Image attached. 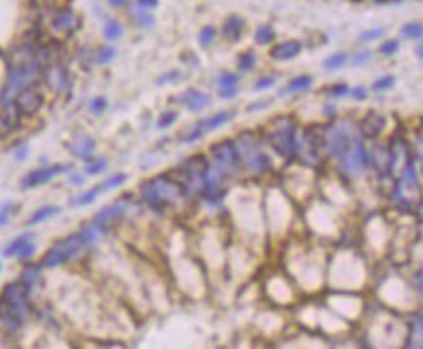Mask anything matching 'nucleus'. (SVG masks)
<instances>
[{
	"instance_id": "f257e3e1",
	"label": "nucleus",
	"mask_w": 423,
	"mask_h": 349,
	"mask_svg": "<svg viewBox=\"0 0 423 349\" xmlns=\"http://www.w3.org/2000/svg\"><path fill=\"white\" fill-rule=\"evenodd\" d=\"M141 193L148 207L162 213L184 195L185 189L174 178V174H162L144 182L141 187Z\"/></svg>"
},
{
	"instance_id": "f03ea898",
	"label": "nucleus",
	"mask_w": 423,
	"mask_h": 349,
	"mask_svg": "<svg viewBox=\"0 0 423 349\" xmlns=\"http://www.w3.org/2000/svg\"><path fill=\"white\" fill-rule=\"evenodd\" d=\"M322 263L324 260L318 258V250L312 248L301 246L298 256H289V269L306 291H316L322 285Z\"/></svg>"
},
{
	"instance_id": "7ed1b4c3",
	"label": "nucleus",
	"mask_w": 423,
	"mask_h": 349,
	"mask_svg": "<svg viewBox=\"0 0 423 349\" xmlns=\"http://www.w3.org/2000/svg\"><path fill=\"white\" fill-rule=\"evenodd\" d=\"M363 260H359L353 252H337L332 260V283H336V287L347 289V277H351V287L357 289L361 287V281L357 279L363 277Z\"/></svg>"
},
{
	"instance_id": "20e7f679",
	"label": "nucleus",
	"mask_w": 423,
	"mask_h": 349,
	"mask_svg": "<svg viewBox=\"0 0 423 349\" xmlns=\"http://www.w3.org/2000/svg\"><path fill=\"white\" fill-rule=\"evenodd\" d=\"M271 123V121H269ZM265 141L277 156H293L296 146V127L289 119H275L269 125Z\"/></svg>"
},
{
	"instance_id": "39448f33",
	"label": "nucleus",
	"mask_w": 423,
	"mask_h": 349,
	"mask_svg": "<svg viewBox=\"0 0 423 349\" xmlns=\"http://www.w3.org/2000/svg\"><path fill=\"white\" fill-rule=\"evenodd\" d=\"M211 156L215 160V168L222 176L236 174L242 166L238 153V144L232 139H222V141L211 144Z\"/></svg>"
},
{
	"instance_id": "423d86ee",
	"label": "nucleus",
	"mask_w": 423,
	"mask_h": 349,
	"mask_svg": "<svg viewBox=\"0 0 423 349\" xmlns=\"http://www.w3.org/2000/svg\"><path fill=\"white\" fill-rule=\"evenodd\" d=\"M267 215H269V227L273 232H285L291 217H293V209L289 203V197L287 193L281 191H273L269 199H267Z\"/></svg>"
},
{
	"instance_id": "0eeeda50",
	"label": "nucleus",
	"mask_w": 423,
	"mask_h": 349,
	"mask_svg": "<svg viewBox=\"0 0 423 349\" xmlns=\"http://www.w3.org/2000/svg\"><path fill=\"white\" fill-rule=\"evenodd\" d=\"M306 220L316 234H332V232L336 234V211L328 207L324 201H320V203L312 205V209H308Z\"/></svg>"
},
{
	"instance_id": "6e6552de",
	"label": "nucleus",
	"mask_w": 423,
	"mask_h": 349,
	"mask_svg": "<svg viewBox=\"0 0 423 349\" xmlns=\"http://www.w3.org/2000/svg\"><path fill=\"white\" fill-rule=\"evenodd\" d=\"M80 246H82V242H80V238H78V234L68 236V238H65V240H61V242H57L53 248L43 256L41 265H43V267H57V265H61V263L68 262L74 254H78Z\"/></svg>"
},
{
	"instance_id": "1a4fd4ad",
	"label": "nucleus",
	"mask_w": 423,
	"mask_h": 349,
	"mask_svg": "<svg viewBox=\"0 0 423 349\" xmlns=\"http://www.w3.org/2000/svg\"><path fill=\"white\" fill-rule=\"evenodd\" d=\"M12 102H14V106L18 108V111L22 115H33V113H37L41 109V106H43V94L37 88L26 86L14 96Z\"/></svg>"
},
{
	"instance_id": "9d476101",
	"label": "nucleus",
	"mask_w": 423,
	"mask_h": 349,
	"mask_svg": "<svg viewBox=\"0 0 423 349\" xmlns=\"http://www.w3.org/2000/svg\"><path fill=\"white\" fill-rule=\"evenodd\" d=\"M328 301L332 305V312L334 314H341V316L347 318L359 316L361 306H363V301L357 295H353V293H336V295L330 296Z\"/></svg>"
},
{
	"instance_id": "9b49d317",
	"label": "nucleus",
	"mask_w": 423,
	"mask_h": 349,
	"mask_svg": "<svg viewBox=\"0 0 423 349\" xmlns=\"http://www.w3.org/2000/svg\"><path fill=\"white\" fill-rule=\"evenodd\" d=\"M68 170V166L65 164H55V166H47V168H37V170H32L30 174L23 176L22 180V187L23 189H30V187H37L49 182L51 178H55L57 174H63Z\"/></svg>"
},
{
	"instance_id": "f8f14e48",
	"label": "nucleus",
	"mask_w": 423,
	"mask_h": 349,
	"mask_svg": "<svg viewBox=\"0 0 423 349\" xmlns=\"http://www.w3.org/2000/svg\"><path fill=\"white\" fill-rule=\"evenodd\" d=\"M384 125H386L384 115H380L379 111L370 109L363 115V119L359 121V131L365 139H379L380 133L384 131Z\"/></svg>"
},
{
	"instance_id": "ddd939ff",
	"label": "nucleus",
	"mask_w": 423,
	"mask_h": 349,
	"mask_svg": "<svg viewBox=\"0 0 423 349\" xmlns=\"http://www.w3.org/2000/svg\"><path fill=\"white\" fill-rule=\"evenodd\" d=\"M33 252H35V246H33L32 234H22L18 236L16 240H12L8 244V248L2 252L6 258H18V260H28L32 258Z\"/></svg>"
},
{
	"instance_id": "4468645a",
	"label": "nucleus",
	"mask_w": 423,
	"mask_h": 349,
	"mask_svg": "<svg viewBox=\"0 0 423 349\" xmlns=\"http://www.w3.org/2000/svg\"><path fill=\"white\" fill-rule=\"evenodd\" d=\"M267 289H269V296L279 305H287V303L294 301L293 289L285 277H271V281L267 283Z\"/></svg>"
},
{
	"instance_id": "2eb2a0df",
	"label": "nucleus",
	"mask_w": 423,
	"mask_h": 349,
	"mask_svg": "<svg viewBox=\"0 0 423 349\" xmlns=\"http://www.w3.org/2000/svg\"><path fill=\"white\" fill-rule=\"evenodd\" d=\"M45 82L49 84V88H53L55 92H65L68 88V72L65 66L51 63L45 66Z\"/></svg>"
},
{
	"instance_id": "dca6fc26",
	"label": "nucleus",
	"mask_w": 423,
	"mask_h": 349,
	"mask_svg": "<svg viewBox=\"0 0 423 349\" xmlns=\"http://www.w3.org/2000/svg\"><path fill=\"white\" fill-rule=\"evenodd\" d=\"M76 22L78 20H76L74 12L68 10V8H63V10H59L53 16V20H51V32L57 33V35H68L76 28Z\"/></svg>"
},
{
	"instance_id": "f3484780",
	"label": "nucleus",
	"mask_w": 423,
	"mask_h": 349,
	"mask_svg": "<svg viewBox=\"0 0 423 349\" xmlns=\"http://www.w3.org/2000/svg\"><path fill=\"white\" fill-rule=\"evenodd\" d=\"M123 217H125V205L123 203H113V205H108V207L99 211L94 218V225H98L99 229L106 232L113 222H117Z\"/></svg>"
},
{
	"instance_id": "a211bd4d",
	"label": "nucleus",
	"mask_w": 423,
	"mask_h": 349,
	"mask_svg": "<svg viewBox=\"0 0 423 349\" xmlns=\"http://www.w3.org/2000/svg\"><path fill=\"white\" fill-rule=\"evenodd\" d=\"M301 51H303V43L296 39H289V41L273 45L269 49V57L273 61H291L294 57H298Z\"/></svg>"
},
{
	"instance_id": "6ab92c4d",
	"label": "nucleus",
	"mask_w": 423,
	"mask_h": 349,
	"mask_svg": "<svg viewBox=\"0 0 423 349\" xmlns=\"http://www.w3.org/2000/svg\"><path fill=\"white\" fill-rule=\"evenodd\" d=\"M174 102L182 104V106H185V108L191 109V111H201L203 108L209 106L211 98L207 94H203V92H199V90H187L182 96H176Z\"/></svg>"
},
{
	"instance_id": "aec40b11",
	"label": "nucleus",
	"mask_w": 423,
	"mask_h": 349,
	"mask_svg": "<svg viewBox=\"0 0 423 349\" xmlns=\"http://www.w3.org/2000/svg\"><path fill=\"white\" fill-rule=\"evenodd\" d=\"M244 33V20L240 16H230L222 23V35L228 41H236Z\"/></svg>"
},
{
	"instance_id": "412c9836",
	"label": "nucleus",
	"mask_w": 423,
	"mask_h": 349,
	"mask_svg": "<svg viewBox=\"0 0 423 349\" xmlns=\"http://www.w3.org/2000/svg\"><path fill=\"white\" fill-rule=\"evenodd\" d=\"M70 151L78 156V158H86L90 160L92 158V153H94V141L90 137H78L74 139V142L70 144Z\"/></svg>"
},
{
	"instance_id": "4be33fe9",
	"label": "nucleus",
	"mask_w": 423,
	"mask_h": 349,
	"mask_svg": "<svg viewBox=\"0 0 423 349\" xmlns=\"http://www.w3.org/2000/svg\"><path fill=\"white\" fill-rule=\"evenodd\" d=\"M230 117H232V113L230 111H218V113H215L213 117H209V119L201 121V127H203V131H215V129H218V127H222V125H227L228 121H230Z\"/></svg>"
},
{
	"instance_id": "5701e85b",
	"label": "nucleus",
	"mask_w": 423,
	"mask_h": 349,
	"mask_svg": "<svg viewBox=\"0 0 423 349\" xmlns=\"http://www.w3.org/2000/svg\"><path fill=\"white\" fill-rule=\"evenodd\" d=\"M312 86V78L306 77V74H303V77H296L293 78L287 86L283 88V96H287V94H294V92H304V90H308V88Z\"/></svg>"
},
{
	"instance_id": "b1692460",
	"label": "nucleus",
	"mask_w": 423,
	"mask_h": 349,
	"mask_svg": "<svg viewBox=\"0 0 423 349\" xmlns=\"http://www.w3.org/2000/svg\"><path fill=\"white\" fill-rule=\"evenodd\" d=\"M131 14H133V20H135V23L139 28H152L154 26V18H152V14L148 12V8H142V6L137 4V6H133Z\"/></svg>"
},
{
	"instance_id": "393cba45",
	"label": "nucleus",
	"mask_w": 423,
	"mask_h": 349,
	"mask_svg": "<svg viewBox=\"0 0 423 349\" xmlns=\"http://www.w3.org/2000/svg\"><path fill=\"white\" fill-rule=\"evenodd\" d=\"M59 211H61V209L55 207V205H47V207L37 209V211L32 215V218L28 220V225H39V222H43V220H47V218L59 215Z\"/></svg>"
},
{
	"instance_id": "a878e982",
	"label": "nucleus",
	"mask_w": 423,
	"mask_h": 349,
	"mask_svg": "<svg viewBox=\"0 0 423 349\" xmlns=\"http://www.w3.org/2000/svg\"><path fill=\"white\" fill-rule=\"evenodd\" d=\"M99 234H104V230L99 229L98 225H86L84 229L78 232V238H80V242L82 244H92V242H96L99 238Z\"/></svg>"
},
{
	"instance_id": "bb28decb",
	"label": "nucleus",
	"mask_w": 423,
	"mask_h": 349,
	"mask_svg": "<svg viewBox=\"0 0 423 349\" xmlns=\"http://www.w3.org/2000/svg\"><path fill=\"white\" fill-rule=\"evenodd\" d=\"M37 279H39V267H35V265H28L20 275V283L28 289V293L33 289V285L37 283Z\"/></svg>"
},
{
	"instance_id": "cd10ccee",
	"label": "nucleus",
	"mask_w": 423,
	"mask_h": 349,
	"mask_svg": "<svg viewBox=\"0 0 423 349\" xmlns=\"http://www.w3.org/2000/svg\"><path fill=\"white\" fill-rule=\"evenodd\" d=\"M102 191H104V189H102V186L88 189L86 193L78 195V197L74 199V201H72V207H84V205H90V203H92V201H94V199H96V197H98L99 193H102Z\"/></svg>"
},
{
	"instance_id": "c85d7f7f",
	"label": "nucleus",
	"mask_w": 423,
	"mask_h": 349,
	"mask_svg": "<svg viewBox=\"0 0 423 349\" xmlns=\"http://www.w3.org/2000/svg\"><path fill=\"white\" fill-rule=\"evenodd\" d=\"M203 135H205V131H203L201 123H195V125H191L189 129H185V131L180 133V141H184V142H193V141H199V139H201Z\"/></svg>"
},
{
	"instance_id": "c756f323",
	"label": "nucleus",
	"mask_w": 423,
	"mask_h": 349,
	"mask_svg": "<svg viewBox=\"0 0 423 349\" xmlns=\"http://www.w3.org/2000/svg\"><path fill=\"white\" fill-rule=\"evenodd\" d=\"M104 35L108 37L109 41H117L121 35H123V28L117 20H109L106 22V28H104Z\"/></svg>"
},
{
	"instance_id": "7c9ffc66",
	"label": "nucleus",
	"mask_w": 423,
	"mask_h": 349,
	"mask_svg": "<svg viewBox=\"0 0 423 349\" xmlns=\"http://www.w3.org/2000/svg\"><path fill=\"white\" fill-rule=\"evenodd\" d=\"M256 55L252 53V51H244V53L238 55V70H242V72H248V70H252L254 66H256Z\"/></svg>"
},
{
	"instance_id": "2f4dec72",
	"label": "nucleus",
	"mask_w": 423,
	"mask_h": 349,
	"mask_svg": "<svg viewBox=\"0 0 423 349\" xmlns=\"http://www.w3.org/2000/svg\"><path fill=\"white\" fill-rule=\"evenodd\" d=\"M273 37H275V33H273L271 26H261L256 30V43L258 45H269L273 41Z\"/></svg>"
},
{
	"instance_id": "473e14b6",
	"label": "nucleus",
	"mask_w": 423,
	"mask_h": 349,
	"mask_svg": "<svg viewBox=\"0 0 423 349\" xmlns=\"http://www.w3.org/2000/svg\"><path fill=\"white\" fill-rule=\"evenodd\" d=\"M345 63H347V55L345 53H336V55H332V57H328V59H326L324 66L328 68V70H336V68H341Z\"/></svg>"
},
{
	"instance_id": "72a5a7b5",
	"label": "nucleus",
	"mask_w": 423,
	"mask_h": 349,
	"mask_svg": "<svg viewBox=\"0 0 423 349\" xmlns=\"http://www.w3.org/2000/svg\"><path fill=\"white\" fill-rule=\"evenodd\" d=\"M115 55H117V51H115V47H111V45H106V47H99L98 53H96V61L98 63H109L111 59H115Z\"/></svg>"
},
{
	"instance_id": "f704fd0d",
	"label": "nucleus",
	"mask_w": 423,
	"mask_h": 349,
	"mask_svg": "<svg viewBox=\"0 0 423 349\" xmlns=\"http://www.w3.org/2000/svg\"><path fill=\"white\" fill-rule=\"evenodd\" d=\"M402 33H404V37H408V39H419V37H421V23L419 22L406 23L404 30H402Z\"/></svg>"
},
{
	"instance_id": "c9c22d12",
	"label": "nucleus",
	"mask_w": 423,
	"mask_h": 349,
	"mask_svg": "<svg viewBox=\"0 0 423 349\" xmlns=\"http://www.w3.org/2000/svg\"><path fill=\"white\" fill-rule=\"evenodd\" d=\"M125 182H127V176L125 174H115V176H111L109 180H106V182L102 184V189H104V191H108V189H115V187L123 186Z\"/></svg>"
},
{
	"instance_id": "e433bc0d",
	"label": "nucleus",
	"mask_w": 423,
	"mask_h": 349,
	"mask_svg": "<svg viewBox=\"0 0 423 349\" xmlns=\"http://www.w3.org/2000/svg\"><path fill=\"white\" fill-rule=\"evenodd\" d=\"M394 84H396L394 77L386 74V77H382V78H379V80H375V84H372V90H375V92H384V90H390Z\"/></svg>"
},
{
	"instance_id": "4c0bfd02",
	"label": "nucleus",
	"mask_w": 423,
	"mask_h": 349,
	"mask_svg": "<svg viewBox=\"0 0 423 349\" xmlns=\"http://www.w3.org/2000/svg\"><path fill=\"white\" fill-rule=\"evenodd\" d=\"M106 166H108V160H106V158H96V160L88 162V166H86V174H88V176L99 174V172H104V170H106Z\"/></svg>"
},
{
	"instance_id": "58836bf2",
	"label": "nucleus",
	"mask_w": 423,
	"mask_h": 349,
	"mask_svg": "<svg viewBox=\"0 0 423 349\" xmlns=\"http://www.w3.org/2000/svg\"><path fill=\"white\" fill-rule=\"evenodd\" d=\"M215 35H217V32L209 26V28H203L201 30V33H199V45H203V47H207V45L213 43V39H215Z\"/></svg>"
},
{
	"instance_id": "ea45409f",
	"label": "nucleus",
	"mask_w": 423,
	"mask_h": 349,
	"mask_svg": "<svg viewBox=\"0 0 423 349\" xmlns=\"http://www.w3.org/2000/svg\"><path fill=\"white\" fill-rule=\"evenodd\" d=\"M240 77H236V74H232V72H225V74H220V78H218V86L225 88V86H236L238 84Z\"/></svg>"
},
{
	"instance_id": "a19ab883",
	"label": "nucleus",
	"mask_w": 423,
	"mask_h": 349,
	"mask_svg": "<svg viewBox=\"0 0 423 349\" xmlns=\"http://www.w3.org/2000/svg\"><path fill=\"white\" fill-rule=\"evenodd\" d=\"M106 108H108V99L106 98H94L92 102H90V111L92 113H104L106 111Z\"/></svg>"
},
{
	"instance_id": "79ce46f5",
	"label": "nucleus",
	"mask_w": 423,
	"mask_h": 349,
	"mask_svg": "<svg viewBox=\"0 0 423 349\" xmlns=\"http://www.w3.org/2000/svg\"><path fill=\"white\" fill-rule=\"evenodd\" d=\"M176 119H178V113L176 111H164L162 115H160V119H158V127L160 129L162 127H170Z\"/></svg>"
},
{
	"instance_id": "37998d69",
	"label": "nucleus",
	"mask_w": 423,
	"mask_h": 349,
	"mask_svg": "<svg viewBox=\"0 0 423 349\" xmlns=\"http://www.w3.org/2000/svg\"><path fill=\"white\" fill-rule=\"evenodd\" d=\"M398 47H400V43L394 41V39H390V41H386V43L380 45L379 51H380V55H394L396 51H398Z\"/></svg>"
},
{
	"instance_id": "c03bdc74",
	"label": "nucleus",
	"mask_w": 423,
	"mask_h": 349,
	"mask_svg": "<svg viewBox=\"0 0 423 349\" xmlns=\"http://www.w3.org/2000/svg\"><path fill=\"white\" fill-rule=\"evenodd\" d=\"M330 94H332L334 98L347 96V94H349V86H347V84H334V86L330 88Z\"/></svg>"
},
{
	"instance_id": "a18cd8bd",
	"label": "nucleus",
	"mask_w": 423,
	"mask_h": 349,
	"mask_svg": "<svg viewBox=\"0 0 423 349\" xmlns=\"http://www.w3.org/2000/svg\"><path fill=\"white\" fill-rule=\"evenodd\" d=\"M12 209H14L12 203H6V205H2V207H0V227H4V225L10 220Z\"/></svg>"
},
{
	"instance_id": "49530a36",
	"label": "nucleus",
	"mask_w": 423,
	"mask_h": 349,
	"mask_svg": "<svg viewBox=\"0 0 423 349\" xmlns=\"http://www.w3.org/2000/svg\"><path fill=\"white\" fill-rule=\"evenodd\" d=\"M220 98H225V99H232V98H236V94H238V84L236 86H225V88H220Z\"/></svg>"
},
{
	"instance_id": "de8ad7c7",
	"label": "nucleus",
	"mask_w": 423,
	"mask_h": 349,
	"mask_svg": "<svg viewBox=\"0 0 423 349\" xmlns=\"http://www.w3.org/2000/svg\"><path fill=\"white\" fill-rule=\"evenodd\" d=\"M347 96H351V98H355V99H365V98H367V90H365L363 86L349 88Z\"/></svg>"
},
{
	"instance_id": "09e8293b",
	"label": "nucleus",
	"mask_w": 423,
	"mask_h": 349,
	"mask_svg": "<svg viewBox=\"0 0 423 349\" xmlns=\"http://www.w3.org/2000/svg\"><path fill=\"white\" fill-rule=\"evenodd\" d=\"M369 59H370V51H365V49H363V51H359V53L353 57V65H363V63H367Z\"/></svg>"
},
{
	"instance_id": "8fccbe9b",
	"label": "nucleus",
	"mask_w": 423,
	"mask_h": 349,
	"mask_svg": "<svg viewBox=\"0 0 423 349\" xmlns=\"http://www.w3.org/2000/svg\"><path fill=\"white\" fill-rule=\"evenodd\" d=\"M10 127H12V123L8 121V117H6V113L2 111V108H0V135H4Z\"/></svg>"
},
{
	"instance_id": "3c124183",
	"label": "nucleus",
	"mask_w": 423,
	"mask_h": 349,
	"mask_svg": "<svg viewBox=\"0 0 423 349\" xmlns=\"http://www.w3.org/2000/svg\"><path fill=\"white\" fill-rule=\"evenodd\" d=\"M273 84H275V80H273L271 77L260 78V80L256 82V90H265V88H271Z\"/></svg>"
},
{
	"instance_id": "603ef678",
	"label": "nucleus",
	"mask_w": 423,
	"mask_h": 349,
	"mask_svg": "<svg viewBox=\"0 0 423 349\" xmlns=\"http://www.w3.org/2000/svg\"><path fill=\"white\" fill-rule=\"evenodd\" d=\"M273 99H261V102H254L250 104V111H260V109H265V106H271Z\"/></svg>"
},
{
	"instance_id": "864d4df0",
	"label": "nucleus",
	"mask_w": 423,
	"mask_h": 349,
	"mask_svg": "<svg viewBox=\"0 0 423 349\" xmlns=\"http://www.w3.org/2000/svg\"><path fill=\"white\" fill-rule=\"evenodd\" d=\"M382 30H372V32H365V33H361V39H363V41H370V39H377V37H380V35H382Z\"/></svg>"
},
{
	"instance_id": "5fc2aeb1",
	"label": "nucleus",
	"mask_w": 423,
	"mask_h": 349,
	"mask_svg": "<svg viewBox=\"0 0 423 349\" xmlns=\"http://www.w3.org/2000/svg\"><path fill=\"white\" fill-rule=\"evenodd\" d=\"M28 153H30V146H28V144H22V146H18V148L14 151V156H16L18 160H23V158L28 156Z\"/></svg>"
},
{
	"instance_id": "6e6d98bb",
	"label": "nucleus",
	"mask_w": 423,
	"mask_h": 349,
	"mask_svg": "<svg viewBox=\"0 0 423 349\" xmlns=\"http://www.w3.org/2000/svg\"><path fill=\"white\" fill-rule=\"evenodd\" d=\"M180 80V72H170V74H164L160 80H158V84H166V82H178Z\"/></svg>"
},
{
	"instance_id": "4d7b16f0",
	"label": "nucleus",
	"mask_w": 423,
	"mask_h": 349,
	"mask_svg": "<svg viewBox=\"0 0 423 349\" xmlns=\"http://www.w3.org/2000/svg\"><path fill=\"white\" fill-rule=\"evenodd\" d=\"M137 4L142 8H154V6H158V0H137Z\"/></svg>"
},
{
	"instance_id": "13d9d810",
	"label": "nucleus",
	"mask_w": 423,
	"mask_h": 349,
	"mask_svg": "<svg viewBox=\"0 0 423 349\" xmlns=\"http://www.w3.org/2000/svg\"><path fill=\"white\" fill-rule=\"evenodd\" d=\"M125 2H127V0H109V4H111V6H115V8H119V6H123Z\"/></svg>"
}]
</instances>
